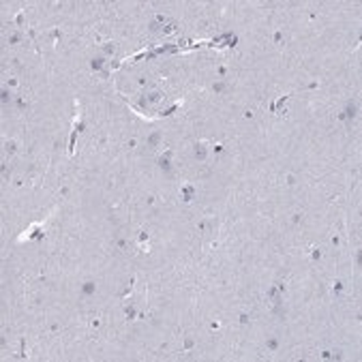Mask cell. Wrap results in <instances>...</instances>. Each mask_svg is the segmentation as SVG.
<instances>
[{"label":"cell","instance_id":"obj_1","mask_svg":"<svg viewBox=\"0 0 362 362\" xmlns=\"http://www.w3.org/2000/svg\"><path fill=\"white\" fill-rule=\"evenodd\" d=\"M356 112H358V107H356L354 103H349L347 107L343 109V114H341L338 118H341V120H345V122H351V120L356 118Z\"/></svg>","mask_w":362,"mask_h":362},{"label":"cell","instance_id":"obj_2","mask_svg":"<svg viewBox=\"0 0 362 362\" xmlns=\"http://www.w3.org/2000/svg\"><path fill=\"white\" fill-rule=\"evenodd\" d=\"M169 159H171V152H165V155L159 159V167L163 169V171H169V169H171V163H169Z\"/></svg>","mask_w":362,"mask_h":362},{"label":"cell","instance_id":"obj_3","mask_svg":"<svg viewBox=\"0 0 362 362\" xmlns=\"http://www.w3.org/2000/svg\"><path fill=\"white\" fill-rule=\"evenodd\" d=\"M206 144H197L195 146V159H199V161H204L206 159Z\"/></svg>","mask_w":362,"mask_h":362},{"label":"cell","instance_id":"obj_4","mask_svg":"<svg viewBox=\"0 0 362 362\" xmlns=\"http://www.w3.org/2000/svg\"><path fill=\"white\" fill-rule=\"evenodd\" d=\"M81 291H84L86 296H90V294H94V291H97V285L92 283V281H88V283L81 285Z\"/></svg>","mask_w":362,"mask_h":362},{"label":"cell","instance_id":"obj_5","mask_svg":"<svg viewBox=\"0 0 362 362\" xmlns=\"http://www.w3.org/2000/svg\"><path fill=\"white\" fill-rule=\"evenodd\" d=\"M103 65H105V58H94V60H92V69H94V71H101Z\"/></svg>","mask_w":362,"mask_h":362},{"label":"cell","instance_id":"obj_6","mask_svg":"<svg viewBox=\"0 0 362 362\" xmlns=\"http://www.w3.org/2000/svg\"><path fill=\"white\" fill-rule=\"evenodd\" d=\"M4 150H7L9 155H13V152H15V144L13 142H7V144H4Z\"/></svg>","mask_w":362,"mask_h":362},{"label":"cell","instance_id":"obj_7","mask_svg":"<svg viewBox=\"0 0 362 362\" xmlns=\"http://www.w3.org/2000/svg\"><path fill=\"white\" fill-rule=\"evenodd\" d=\"M9 101H11V94H9V90L4 88V90H2V103H9Z\"/></svg>","mask_w":362,"mask_h":362},{"label":"cell","instance_id":"obj_8","mask_svg":"<svg viewBox=\"0 0 362 362\" xmlns=\"http://www.w3.org/2000/svg\"><path fill=\"white\" fill-rule=\"evenodd\" d=\"M105 54H114V43H105Z\"/></svg>","mask_w":362,"mask_h":362},{"label":"cell","instance_id":"obj_9","mask_svg":"<svg viewBox=\"0 0 362 362\" xmlns=\"http://www.w3.org/2000/svg\"><path fill=\"white\" fill-rule=\"evenodd\" d=\"M246 322H249V315L242 313V315H240V323H246Z\"/></svg>","mask_w":362,"mask_h":362},{"label":"cell","instance_id":"obj_10","mask_svg":"<svg viewBox=\"0 0 362 362\" xmlns=\"http://www.w3.org/2000/svg\"><path fill=\"white\" fill-rule=\"evenodd\" d=\"M268 347H270V349H276V341H274V338H270V341H268Z\"/></svg>","mask_w":362,"mask_h":362}]
</instances>
